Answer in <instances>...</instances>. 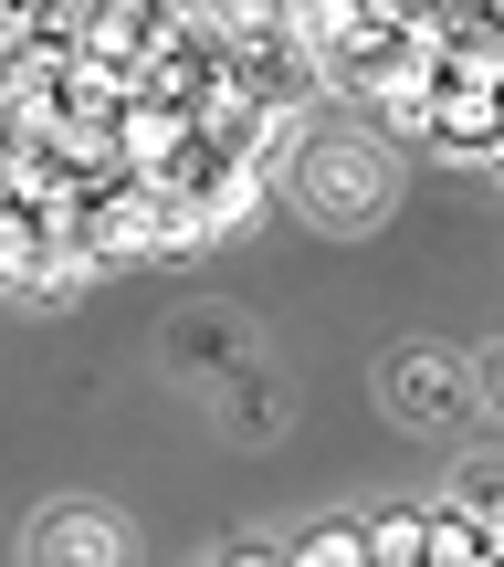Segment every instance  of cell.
Returning a JSON list of instances; mask_svg holds the SVG:
<instances>
[{"mask_svg":"<svg viewBox=\"0 0 504 567\" xmlns=\"http://www.w3.org/2000/svg\"><path fill=\"white\" fill-rule=\"evenodd\" d=\"M295 200L326 231H368L389 210V147L379 137H305L295 147Z\"/></svg>","mask_w":504,"mask_h":567,"instance_id":"obj_1","label":"cell"},{"mask_svg":"<svg viewBox=\"0 0 504 567\" xmlns=\"http://www.w3.org/2000/svg\"><path fill=\"white\" fill-rule=\"evenodd\" d=\"M295 557H305V567H358V557H368V526H337V515H326V526L295 536Z\"/></svg>","mask_w":504,"mask_h":567,"instance_id":"obj_8","label":"cell"},{"mask_svg":"<svg viewBox=\"0 0 504 567\" xmlns=\"http://www.w3.org/2000/svg\"><path fill=\"white\" fill-rule=\"evenodd\" d=\"M222 74L243 84V95H263V105H284L295 116L305 95H316V42L295 32V21H243V32H222Z\"/></svg>","mask_w":504,"mask_h":567,"instance_id":"obj_2","label":"cell"},{"mask_svg":"<svg viewBox=\"0 0 504 567\" xmlns=\"http://www.w3.org/2000/svg\"><path fill=\"white\" fill-rule=\"evenodd\" d=\"M421 557H442V567H484L494 536H484V515H473V505H442V515H431V547H421Z\"/></svg>","mask_w":504,"mask_h":567,"instance_id":"obj_6","label":"cell"},{"mask_svg":"<svg viewBox=\"0 0 504 567\" xmlns=\"http://www.w3.org/2000/svg\"><path fill=\"white\" fill-rule=\"evenodd\" d=\"M421 137H442L452 158H504V84H463L442 74L421 105Z\"/></svg>","mask_w":504,"mask_h":567,"instance_id":"obj_4","label":"cell"},{"mask_svg":"<svg viewBox=\"0 0 504 567\" xmlns=\"http://www.w3.org/2000/svg\"><path fill=\"white\" fill-rule=\"evenodd\" d=\"M32 557H84V567H105V557H126V526L105 505H53V515H32Z\"/></svg>","mask_w":504,"mask_h":567,"instance_id":"obj_5","label":"cell"},{"mask_svg":"<svg viewBox=\"0 0 504 567\" xmlns=\"http://www.w3.org/2000/svg\"><path fill=\"white\" fill-rule=\"evenodd\" d=\"M463 410H473V389H463V368H452L442 347H400V358H389V421L452 431Z\"/></svg>","mask_w":504,"mask_h":567,"instance_id":"obj_3","label":"cell"},{"mask_svg":"<svg viewBox=\"0 0 504 567\" xmlns=\"http://www.w3.org/2000/svg\"><path fill=\"white\" fill-rule=\"evenodd\" d=\"M484 389H494V410H504V347H494V358H484Z\"/></svg>","mask_w":504,"mask_h":567,"instance_id":"obj_10","label":"cell"},{"mask_svg":"<svg viewBox=\"0 0 504 567\" xmlns=\"http://www.w3.org/2000/svg\"><path fill=\"white\" fill-rule=\"evenodd\" d=\"M421 547H431V515H410V505L368 526V557H421Z\"/></svg>","mask_w":504,"mask_h":567,"instance_id":"obj_9","label":"cell"},{"mask_svg":"<svg viewBox=\"0 0 504 567\" xmlns=\"http://www.w3.org/2000/svg\"><path fill=\"white\" fill-rule=\"evenodd\" d=\"M452 505H473V515H484V536H494V557H504V463H463Z\"/></svg>","mask_w":504,"mask_h":567,"instance_id":"obj_7","label":"cell"}]
</instances>
